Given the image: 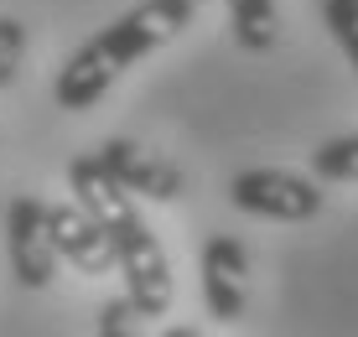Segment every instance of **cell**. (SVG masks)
<instances>
[{"instance_id":"obj_1","label":"cell","mask_w":358,"mask_h":337,"mask_svg":"<svg viewBox=\"0 0 358 337\" xmlns=\"http://www.w3.org/2000/svg\"><path fill=\"white\" fill-rule=\"evenodd\" d=\"M68 187H73V203L104 229L109 249H115V270L125 275V296L135 301V311L141 317H166L171 311V259H166L162 239L145 229L135 197L109 177L94 151L68 161Z\"/></svg>"},{"instance_id":"obj_2","label":"cell","mask_w":358,"mask_h":337,"mask_svg":"<svg viewBox=\"0 0 358 337\" xmlns=\"http://www.w3.org/2000/svg\"><path fill=\"white\" fill-rule=\"evenodd\" d=\"M192 16H197V0H141L135 10L115 16L104 31H94L89 42L57 68V78H52L57 109H68V115L94 109L120 73L135 68L141 57H151L156 47L177 42V36L192 27Z\"/></svg>"},{"instance_id":"obj_3","label":"cell","mask_w":358,"mask_h":337,"mask_svg":"<svg viewBox=\"0 0 358 337\" xmlns=\"http://www.w3.org/2000/svg\"><path fill=\"white\" fill-rule=\"evenodd\" d=\"M229 203L250 218H270V223H306L322 213V182L301 177L286 166H250L229 182Z\"/></svg>"},{"instance_id":"obj_4","label":"cell","mask_w":358,"mask_h":337,"mask_svg":"<svg viewBox=\"0 0 358 337\" xmlns=\"http://www.w3.org/2000/svg\"><path fill=\"white\" fill-rule=\"evenodd\" d=\"M6 254H10V275L27 291H47L57 275V249L47 234V203L31 192L10 197L6 208Z\"/></svg>"},{"instance_id":"obj_5","label":"cell","mask_w":358,"mask_h":337,"mask_svg":"<svg viewBox=\"0 0 358 337\" xmlns=\"http://www.w3.org/2000/svg\"><path fill=\"white\" fill-rule=\"evenodd\" d=\"M197 275H203V306L213 322H239L250 306V249L234 234H208L203 254H197Z\"/></svg>"},{"instance_id":"obj_6","label":"cell","mask_w":358,"mask_h":337,"mask_svg":"<svg viewBox=\"0 0 358 337\" xmlns=\"http://www.w3.org/2000/svg\"><path fill=\"white\" fill-rule=\"evenodd\" d=\"M99 161H104V171L115 177L120 187H125L130 197H151V203H177L182 192H187V177H182L177 161L145 151V145L125 141V135H115V141H104L94 151Z\"/></svg>"},{"instance_id":"obj_7","label":"cell","mask_w":358,"mask_h":337,"mask_svg":"<svg viewBox=\"0 0 358 337\" xmlns=\"http://www.w3.org/2000/svg\"><path fill=\"white\" fill-rule=\"evenodd\" d=\"M47 234H52L57 259H68L78 275H109L115 270V249H109L104 229L78 203H47Z\"/></svg>"},{"instance_id":"obj_8","label":"cell","mask_w":358,"mask_h":337,"mask_svg":"<svg viewBox=\"0 0 358 337\" xmlns=\"http://www.w3.org/2000/svg\"><path fill=\"white\" fill-rule=\"evenodd\" d=\"M229 6V27L234 42L244 52H270L280 42V16H275V0H224Z\"/></svg>"},{"instance_id":"obj_9","label":"cell","mask_w":358,"mask_h":337,"mask_svg":"<svg viewBox=\"0 0 358 337\" xmlns=\"http://www.w3.org/2000/svg\"><path fill=\"white\" fill-rule=\"evenodd\" d=\"M317 182H358V135H332L312 151Z\"/></svg>"},{"instance_id":"obj_10","label":"cell","mask_w":358,"mask_h":337,"mask_svg":"<svg viewBox=\"0 0 358 337\" xmlns=\"http://www.w3.org/2000/svg\"><path fill=\"white\" fill-rule=\"evenodd\" d=\"M322 21H327L332 42L343 47L348 68L358 73V0H322Z\"/></svg>"},{"instance_id":"obj_11","label":"cell","mask_w":358,"mask_h":337,"mask_svg":"<svg viewBox=\"0 0 358 337\" xmlns=\"http://www.w3.org/2000/svg\"><path fill=\"white\" fill-rule=\"evenodd\" d=\"M21 62H27V27L16 16H0V89L21 78Z\"/></svg>"},{"instance_id":"obj_12","label":"cell","mask_w":358,"mask_h":337,"mask_svg":"<svg viewBox=\"0 0 358 337\" xmlns=\"http://www.w3.org/2000/svg\"><path fill=\"white\" fill-rule=\"evenodd\" d=\"M135 322H141V311H135L130 296H120V301H109L99 311V332L104 337H125V332H135Z\"/></svg>"},{"instance_id":"obj_13","label":"cell","mask_w":358,"mask_h":337,"mask_svg":"<svg viewBox=\"0 0 358 337\" xmlns=\"http://www.w3.org/2000/svg\"><path fill=\"white\" fill-rule=\"evenodd\" d=\"M197 6H203V0H197Z\"/></svg>"}]
</instances>
